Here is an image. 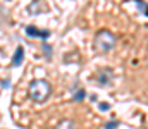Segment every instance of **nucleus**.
Returning a JSON list of instances; mask_svg holds the SVG:
<instances>
[{
  "instance_id": "10",
  "label": "nucleus",
  "mask_w": 148,
  "mask_h": 129,
  "mask_svg": "<svg viewBox=\"0 0 148 129\" xmlns=\"http://www.w3.org/2000/svg\"><path fill=\"white\" fill-rule=\"evenodd\" d=\"M117 126H119V122H117V121H112V122H107L105 129H115Z\"/></svg>"
},
{
  "instance_id": "8",
  "label": "nucleus",
  "mask_w": 148,
  "mask_h": 129,
  "mask_svg": "<svg viewBox=\"0 0 148 129\" xmlns=\"http://www.w3.org/2000/svg\"><path fill=\"white\" fill-rule=\"evenodd\" d=\"M84 96H86V91H84V89H79V91H76V95L73 96V100H76V102H81Z\"/></svg>"
},
{
  "instance_id": "2",
  "label": "nucleus",
  "mask_w": 148,
  "mask_h": 129,
  "mask_svg": "<svg viewBox=\"0 0 148 129\" xmlns=\"http://www.w3.org/2000/svg\"><path fill=\"white\" fill-rule=\"evenodd\" d=\"M114 45H115V36L109 29H102V31L97 33V36H95V48H97V52L107 53V52H110L114 48Z\"/></svg>"
},
{
  "instance_id": "5",
  "label": "nucleus",
  "mask_w": 148,
  "mask_h": 129,
  "mask_svg": "<svg viewBox=\"0 0 148 129\" xmlns=\"http://www.w3.org/2000/svg\"><path fill=\"white\" fill-rule=\"evenodd\" d=\"M23 60H24V48H23V46H17V48H16V53H14V57H12V67L21 66Z\"/></svg>"
},
{
  "instance_id": "3",
  "label": "nucleus",
  "mask_w": 148,
  "mask_h": 129,
  "mask_svg": "<svg viewBox=\"0 0 148 129\" xmlns=\"http://www.w3.org/2000/svg\"><path fill=\"white\" fill-rule=\"evenodd\" d=\"M26 35L29 38H41V40H47L50 36V31L48 29H38L36 26H28L26 28Z\"/></svg>"
},
{
  "instance_id": "7",
  "label": "nucleus",
  "mask_w": 148,
  "mask_h": 129,
  "mask_svg": "<svg viewBox=\"0 0 148 129\" xmlns=\"http://www.w3.org/2000/svg\"><path fill=\"white\" fill-rule=\"evenodd\" d=\"M136 5H138V10H140V14L141 16H147V12H145V9H147V3L143 2V0H133Z\"/></svg>"
},
{
  "instance_id": "9",
  "label": "nucleus",
  "mask_w": 148,
  "mask_h": 129,
  "mask_svg": "<svg viewBox=\"0 0 148 129\" xmlns=\"http://www.w3.org/2000/svg\"><path fill=\"white\" fill-rule=\"evenodd\" d=\"M98 109H100L102 112H109V110H110V105H109L107 102H102V103H98Z\"/></svg>"
},
{
  "instance_id": "4",
  "label": "nucleus",
  "mask_w": 148,
  "mask_h": 129,
  "mask_svg": "<svg viewBox=\"0 0 148 129\" xmlns=\"http://www.w3.org/2000/svg\"><path fill=\"white\" fill-rule=\"evenodd\" d=\"M112 79H114V72H112L110 69H102V71L98 72L97 83L100 86H109L112 83Z\"/></svg>"
},
{
  "instance_id": "11",
  "label": "nucleus",
  "mask_w": 148,
  "mask_h": 129,
  "mask_svg": "<svg viewBox=\"0 0 148 129\" xmlns=\"http://www.w3.org/2000/svg\"><path fill=\"white\" fill-rule=\"evenodd\" d=\"M43 52H45V53H47V57H48V59H50V57H52V48H50V46H48V45H43Z\"/></svg>"
},
{
  "instance_id": "12",
  "label": "nucleus",
  "mask_w": 148,
  "mask_h": 129,
  "mask_svg": "<svg viewBox=\"0 0 148 129\" xmlns=\"http://www.w3.org/2000/svg\"><path fill=\"white\" fill-rule=\"evenodd\" d=\"M2 86H3V88H9V86H10V81H9V79H2Z\"/></svg>"
},
{
  "instance_id": "1",
  "label": "nucleus",
  "mask_w": 148,
  "mask_h": 129,
  "mask_svg": "<svg viewBox=\"0 0 148 129\" xmlns=\"http://www.w3.org/2000/svg\"><path fill=\"white\" fill-rule=\"evenodd\" d=\"M50 93H52L50 83L45 81V79H35L29 86V96L35 102H45L50 96Z\"/></svg>"
},
{
  "instance_id": "6",
  "label": "nucleus",
  "mask_w": 148,
  "mask_h": 129,
  "mask_svg": "<svg viewBox=\"0 0 148 129\" xmlns=\"http://www.w3.org/2000/svg\"><path fill=\"white\" fill-rule=\"evenodd\" d=\"M57 129H76L73 121H69V119H66V121H62V122H59V126Z\"/></svg>"
}]
</instances>
